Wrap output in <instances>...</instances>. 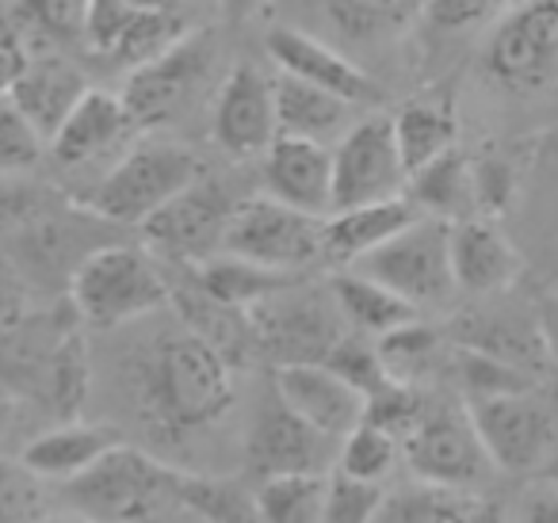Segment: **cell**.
<instances>
[{
  "mask_svg": "<svg viewBox=\"0 0 558 523\" xmlns=\"http://www.w3.org/2000/svg\"><path fill=\"white\" fill-rule=\"evenodd\" d=\"M299 279L303 276L260 268V264L241 260V256H230V253H218L215 260L195 268V283H199L203 291L215 294V299L226 302V306H238V309H256L260 302H268L271 294L299 283Z\"/></svg>",
  "mask_w": 558,
  "mask_h": 523,
  "instance_id": "obj_30",
  "label": "cell"
},
{
  "mask_svg": "<svg viewBox=\"0 0 558 523\" xmlns=\"http://www.w3.org/2000/svg\"><path fill=\"white\" fill-rule=\"evenodd\" d=\"M375 344H379V360H383V367H387V375L395 378V382L413 386L428 370V363H433L436 332L425 329L421 321H410V325H402V329L379 337Z\"/></svg>",
  "mask_w": 558,
  "mask_h": 523,
  "instance_id": "obj_37",
  "label": "cell"
},
{
  "mask_svg": "<svg viewBox=\"0 0 558 523\" xmlns=\"http://www.w3.org/2000/svg\"><path fill=\"white\" fill-rule=\"evenodd\" d=\"M264 47H268L271 62L279 65V73L326 88V93L341 96L349 104H372L379 96L375 81L349 54L322 42L318 35H306L299 27H271Z\"/></svg>",
  "mask_w": 558,
  "mask_h": 523,
  "instance_id": "obj_20",
  "label": "cell"
},
{
  "mask_svg": "<svg viewBox=\"0 0 558 523\" xmlns=\"http://www.w3.org/2000/svg\"><path fill=\"white\" fill-rule=\"evenodd\" d=\"M517 523H558V482L543 477L539 485H532V489L520 497Z\"/></svg>",
  "mask_w": 558,
  "mask_h": 523,
  "instance_id": "obj_49",
  "label": "cell"
},
{
  "mask_svg": "<svg viewBox=\"0 0 558 523\" xmlns=\"http://www.w3.org/2000/svg\"><path fill=\"white\" fill-rule=\"evenodd\" d=\"M12 4H16L20 32H32L50 47L85 39L93 0H12Z\"/></svg>",
  "mask_w": 558,
  "mask_h": 523,
  "instance_id": "obj_36",
  "label": "cell"
},
{
  "mask_svg": "<svg viewBox=\"0 0 558 523\" xmlns=\"http://www.w3.org/2000/svg\"><path fill=\"white\" fill-rule=\"evenodd\" d=\"M70 302L85 325L116 329L157 314L172 302V287L157 260L134 245H96L70 279Z\"/></svg>",
  "mask_w": 558,
  "mask_h": 523,
  "instance_id": "obj_3",
  "label": "cell"
},
{
  "mask_svg": "<svg viewBox=\"0 0 558 523\" xmlns=\"http://www.w3.org/2000/svg\"><path fill=\"white\" fill-rule=\"evenodd\" d=\"M356 104L341 100V96L326 93L318 85H306L299 77L279 73L276 77V123L279 134H295V138H314L326 142L341 138L349 131V111Z\"/></svg>",
  "mask_w": 558,
  "mask_h": 523,
  "instance_id": "obj_27",
  "label": "cell"
},
{
  "mask_svg": "<svg viewBox=\"0 0 558 523\" xmlns=\"http://www.w3.org/2000/svg\"><path fill=\"white\" fill-rule=\"evenodd\" d=\"M478 500L466 489H448V485L413 482L395 492H383L372 523H474Z\"/></svg>",
  "mask_w": 558,
  "mask_h": 523,
  "instance_id": "obj_31",
  "label": "cell"
},
{
  "mask_svg": "<svg viewBox=\"0 0 558 523\" xmlns=\"http://www.w3.org/2000/svg\"><path fill=\"white\" fill-rule=\"evenodd\" d=\"M471 421L497 470H543L558 451V416L532 390L474 398Z\"/></svg>",
  "mask_w": 558,
  "mask_h": 523,
  "instance_id": "obj_12",
  "label": "cell"
},
{
  "mask_svg": "<svg viewBox=\"0 0 558 523\" xmlns=\"http://www.w3.org/2000/svg\"><path fill=\"white\" fill-rule=\"evenodd\" d=\"M39 523H93V520H85V515H50V520H39Z\"/></svg>",
  "mask_w": 558,
  "mask_h": 523,
  "instance_id": "obj_54",
  "label": "cell"
},
{
  "mask_svg": "<svg viewBox=\"0 0 558 523\" xmlns=\"http://www.w3.org/2000/svg\"><path fill=\"white\" fill-rule=\"evenodd\" d=\"M512 184H517V180H512V169L505 161H497V157L474 161V203H478V210L497 215V210L509 207Z\"/></svg>",
  "mask_w": 558,
  "mask_h": 523,
  "instance_id": "obj_46",
  "label": "cell"
},
{
  "mask_svg": "<svg viewBox=\"0 0 558 523\" xmlns=\"http://www.w3.org/2000/svg\"><path fill=\"white\" fill-rule=\"evenodd\" d=\"M50 207H58L47 192L27 184H12V180H0V238H16L24 233L35 218H43Z\"/></svg>",
  "mask_w": 558,
  "mask_h": 523,
  "instance_id": "obj_45",
  "label": "cell"
},
{
  "mask_svg": "<svg viewBox=\"0 0 558 523\" xmlns=\"http://www.w3.org/2000/svg\"><path fill=\"white\" fill-rule=\"evenodd\" d=\"M410 199L417 203L421 215L444 218V222H459L471 218L474 203V161H466L459 149L428 161L410 177Z\"/></svg>",
  "mask_w": 558,
  "mask_h": 523,
  "instance_id": "obj_29",
  "label": "cell"
},
{
  "mask_svg": "<svg viewBox=\"0 0 558 523\" xmlns=\"http://www.w3.org/2000/svg\"><path fill=\"white\" fill-rule=\"evenodd\" d=\"M505 12V0H428L425 24L440 35H463L482 24H494Z\"/></svg>",
  "mask_w": 558,
  "mask_h": 523,
  "instance_id": "obj_44",
  "label": "cell"
},
{
  "mask_svg": "<svg viewBox=\"0 0 558 523\" xmlns=\"http://www.w3.org/2000/svg\"><path fill=\"white\" fill-rule=\"evenodd\" d=\"M116 443H123L116 428H108V424H88L77 416V421H62L50 431H43V436H35L32 443L24 447L20 459H24L43 482L65 485L85 474L96 459H104Z\"/></svg>",
  "mask_w": 558,
  "mask_h": 523,
  "instance_id": "obj_25",
  "label": "cell"
},
{
  "mask_svg": "<svg viewBox=\"0 0 558 523\" xmlns=\"http://www.w3.org/2000/svg\"><path fill=\"white\" fill-rule=\"evenodd\" d=\"M329 291H333L349 329L364 332V337H375V340L402 329V325L417 321V314H421V309L410 306L402 294H395L390 287H383L379 279L364 276V271H356V268L337 271Z\"/></svg>",
  "mask_w": 558,
  "mask_h": 523,
  "instance_id": "obj_28",
  "label": "cell"
},
{
  "mask_svg": "<svg viewBox=\"0 0 558 523\" xmlns=\"http://www.w3.org/2000/svg\"><path fill=\"white\" fill-rule=\"evenodd\" d=\"M47 149V138L32 126V119L12 104V96H0V177L24 172Z\"/></svg>",
  "mask_w": 558,
  "mask_h": 523,
  "instance_id": "obj_41",
  "label": "cell"
},
{
  "mask_svg": "<svg viewBox=\"0 0 558 523\" xmlns=\"http://www.w3.org/2000/svg\"><path fill=\"white\" fill-rule=\"evenodd\" d=\"M276 398L326 439H344L367 413L364 393L329 363H279Z\"/></svg>",
  "mask_w": 558,
  "mask_h": 523,
  "instance_id": "obj_17",
  "label": "cell"
},
{
  "mask_svg": "<svg viewBox=\"0 0 558 523\" xmlns=\"http://www.w3.org/2000/svg\"><path fill=\"white\" fill-rule=\"evenodd\" d=\"M421 416H425V401H421V393L413 390L410 382H387L379 393L367 398L364 421L379 424V428H387L390 436L405 439L413 428H417Z\"/></svg>",
  "mask_w": 558,
  "mask_h": 523,
  "instance_id": "obj_42",
  "label": "cell"
},
{
  "mask_svg": "<svg viewBox=\"0 0 558 523\" xmlns=\"http://www.w3.org/2000/svg\"><path fill=\"white\" fill-rule=\"evenodd\" d=\"M238 203L226 195L222 184L199 177L192 187L177 195L172 203H165L149 222H142L149 248L187 268L215 260L226 245V226L233 218Z\"/></svg>",
  "mask_w": 558,
  "mask_h": 523,
  "instance_id": "obj_14",
  "label": "cell"
},
{
  "mask_svg": "<svg viewBox=\"0 0 558 523\" xmlns=\"http://www.w3.org/2000/svg\"><path fill=\"white\" fill-rule=\"evenodd\" d=\"M486 77L517 96L558 88V0H517L489 27Z\"/></svg>",
  "mask_w": 558,
  "mask_h": 523,
  "instance_id": "obj_6",
  "label": "cell"
},
{
  "mask_svg": "<svg viewBox=\"0 0 558 523\" xmlns=\"http://www.w3.org/2000/svg\"><path fill=\"white\" fill-rule=\"evenodd\" d=\"M459 370H463V386L474 398H494V393H517V390H532V378L527 370L512 367V363L486 355L478 348H463L459 352Z\"/></svg>",
  "mask_w": 558,
  "mask_h": 523,
  "instance_id": "obj_40",
  "label": "cell"
},
{
  "mask_svg": "<svg viewBox=\"0 0 558 523\" xmlns=\"http://www.w3.org/2000/svg\"><path fill=\"white\" fill-rule=\"evenodd\" d=\"M187 32L192 24L180 12V0H93L85 42L131 73Z\"/></svg>",
  "mask_w": 558,
  "mask_h": 523,
  "instance_id": "obj_13",
  "label": "cell"
},
{
  "mask_svg": "<svg viewBox=\"0 0 558 523\" xmlns=\"http://www.w3.org/2000/svg\"><path fill=\"white\" fill-rule=\"evenodd\" d=\"M539 474H543V477H547V482H558V451H555V454H550V459H547V466H543V470H539Z\"/></svg>",
  "mask_w": 558,
  "mask_h": 523,
  "instance_id": "obj_53",
  "label": "cell"
},
{
  "mask_svg": "<svg viewBox=\"0 0 558 523\" xmlns=\"http://www.w3.org/2000/svg\"><path fill=\"white\" fill-rule=\"evenodd\" d=\"M402 454L421 482L448 485V489H471V485L486 482L489 470H497L478 428H474L471 409L466 413L425 409L417 428L402 439Z\"/></svg>",
  "mask_w": 558,
  "mask_h": 523,
  "instance_id": "obj_15",
  "label": "cell"
},
{
  "mask_svg": "<svg viewBox=\"0 0 558 523\" xmlns=\"http://www.w3.org/2000/svg\"><path fill=\"white\" fill-rule=\"evenodd\" d=\"M329 443L303 416H295L279 398L264 401L245 439L248 466L260 477L271 474H322L329 462Z\"/></svg>",
  "mask_w": 558,
  "mask_h": 523,
  "instance_id": "obj_19",
  "label": "cell"
},
{
  "mask_svg": "<svg viewBox=\"0 0 558 523\" xmlns=\"http://www.w3.org/2000/svg\"><path fill=\"white\" fill-rule=\"evenodd\" d=\"M428 0H326L329 16L352 39H383L425 16Z\"/></svg>",
  "mask_w": 558,
  "mask_h": 523,
  "instance_id": "obj_34",
  "label": "cell"
},
{
  "mask_svg": "<svg viewBox=\"0 0 558 523\" xmlns=\"http://www.w3.org/2000/svg\"><path fill=\"white\" fill-rule=\"evenodd\" d=\"M62 489L73 512L93 523H146L165 500L177 497V470L138 447L116 443Z\"/></svg>",
  "mask_w": 558,
  "mask_h": 523,
  "instance_id": "obj_5",
  "label": "cell"
},
{
  "mask_svg": "<svg viewBox=\"0 0 558 523\" xmlns=\"http://www.w3.org/2000/svg\"><path fill=\"white\" fill-rule=\"evenodd\" d=\"M543 142H547V149H550V154H558V126H555V131H547V134H543Z\"/></svg>",
  "mask_w": 558,
  "mask_h": 523,
  "instance_id": "obj_55",
  "label": "cell"
},
{
  "mask_svg": "<svg viewBox=\"0 0 558 523\" xmlns=\"http://www.w3.org/2000/svg\"><path fill=\"white\" fill-rule=\"evenodd\" d=\"M0 4H12V0H0Z\"/></svg>",
  "mask_w": 558,
  "mask_h": 523,
  "instance_id": "obj_56",
  "label": "cell"
},
{
  "mask_svg": "<svg viewBox=\"0 0 558 523\" xmlns=\"http://www.w3.org/2000/svg\"><path fill=\"white\" fill-rule=\"evenodd\" d=\"M187 523H199V520H187Z\"/></svg>",
  "mask_w": 558,
  "mask_h": 523,
  "instance_id": "obj_57",
  "label": "cell"
},
{
  "mask_svg": "<svg viewBox=\"0 0 558 523\" xmlns=\"http://www.w3.org/2000/svg\"><path fill=\"white\" fill-rule=\"evenodd\" d=\"M451 271L466 294H501L520 279V253L486 218L451 222Z\"/></svg>",
  "mask_w": 558,
  "mask_h": 523,
  "instance_id": "obj_22",
  "label": "cell"
},
{
  "mask_svg": "<svg viewBox=\"0 0 558 523\" xmlns=\"http://www.w3.org/2000/svg\"><path fill=\"white\" fill-rule=\"evenodd\" d=\"M16 405H20V398L9 390V382H4V378H0V431L9 428L12 413H16Z\"/></svg>",
  "mask_w": 558,
  "mask_h": 523,
  "instance_id": "obj_52",
  "label": "cell"
},
{
  "mask_svg": "<svg viewBox=\"0 0 558 523\" xmlns=\"http://www.w3.org/2000/svg\"><path fill=\"white\" fill-rule=\"evenodd\" d=\"M203 177L199 154L180 142L146 138L131 146L88 195V215L111 226H142Z\"/></svg>",
  "mask_w": 558,
  "mask_h": 523,
  "instance_id": "obj_4",
  "label": "cell"
},
{
  "mask_svg": "<svg viewBox=\"0 0 558 523\" xmlns=\"http://www.w3.org/2000/svg\"><path fill=\"white\" fill-rule=\"evenodd\" d=\"M398 451H402V439L390 436L387 428L364 421L341 439V454H337V470L349 477H360V482H375L379 485L383 477L395 470Z\"/></svg>",
  "mask_w": 558,
  "mask_h": 523,
  "instance_id": "obj_35",
  "label": "cell"
},
{
  "mask_svg": "<svg viewBox=\"0 0 558 523\" xmlns=\"http://www.w3.org/2000/svg\"><path fill=\"white\" fill-rule=\"evenodd\" d=\"M322 363H329L337 375L349 378L364 398H372V393H379L387 382H395V378L387 375V367H383L375 337H364V332H356V329L344 332V337L333 344V352H329Z\"/></svg>",
  "mask_w": 558,
  "mask_h": 523,
  "instance_id": "obj_38",
  "label": "cell"
},
{
  "mask_svg": "<svg viewBox=\"0 0 558 523\" xmlns=\"http://www.w3.org/2000/svg\"><path fill=\"white\" fill-rule=\"evenodd\" d=\"M215 54V35L207 27H192L169 50H161L157 58H149L138 70L126 73L123 100L131 108L138 131L169 123L180 108H187L192 96L203 88V81L210 77Z\"/></svg>",
  "mask_w": 558,
  "mask_h": 523,
  "instance_id": "obj_10",
  "label": "cell"
},
{
  "mask_svg": "<svg viewBox=\"0 0 558 523\" xmlns=\"http://www.w3.org/2000/svg\"><path fill=\"white\" fill-rule=\"evenodd\" d=\"M539 332H543V344H547V355H550V367L558 370V287L539 302Z\"/></svg>",
  "mask_w": 558,
  "mask_h": 523,
  "instance_id": "obj_50",
  "label": "cell"
},
{
  "mask_svg": "<svg viewBox=\"0 0 558 523\" xmlns=\"http://www.w3.org/2000/svg\"><path fill=\"white\" fill-rule=\"evenodd\" d=\"M177 500L199 523H264L256 492L226 477L177 474Z\"/></svg>",
  "mask_w": 558,
  "mask_h": 523,
  "instance_id": "obj_32",
  "label": "cell"
},
{
  "mask_svg": "<svg viewBox=\"0 0 558 523\" xmlns=\"http://www.w3.org/2000/svg\"><path fill=\"white\" fill-rule=\"evenodd\" d=\"M264 195L306 215H333V149L326 142L279 134L264 154Z\"/></svg>",
  "mask_w": 558,
  "mask_h": 523,
  "instance_id": "obj_18",
  "label": "cell"
},
{
  "mask_svg": "<svg viewBox=\"0 0 558 523\" xmlns=\"http://www.w3.org/2000/svg\"><path fill=\"white\" fill-rule=\"evenodd\" d=\"M43 520V477L24 459H0V523Z\"/></svg>",
  "mask_w": 558,
  "mask_h": 523,
  "instance_id": "obj_39",
  "label": "cell"
},
{
  "mask_svg": "<svg viewBox=\"0 0 558 523\" xmlns=\"http://www.w3.org/2000/svg\"><path fill=\"white\" fill-rule=\"evenodd\" d=\"M248 317H253L256 348L268 352L276 367L279 363H322L349 332L333 291L322 294L314 287H303V279L248 309Z\"/></svg>",
  "mask_w": 558,
  "mask_h": 523,
  "instance_id": "obj_9",
  "label": "cell"
},
{
  "mask_svg": "<svg viewBox=\"0 0 558 523\" xmlns=\"http://www.w3.org/2000/svg\"><path fill=\"white\" fill-rule=\"evenodd\" d=\"M390 123H395V138L410 177L436 157L451 154L459 142V115L448 93L413 96L390 115Z\"/></svg>",
  "mask_w": 558,
  "mask_h": 523,
  "instance_id": "obj_26",
  "label": "cell"
},
{
  "mask_svg": "<svg viewBox=\"0 0 558 523\" xmlns=\"http://www.w3.org/2000/svg\"><path fill=\"white\" fill-rule=\"evenodd\" d=\"M364 276L379 279L395 294H402L410 306H440L451 299L456 271H451V222L433 215H417L402 233L352 264Z\"/></svg>",
  "mask_w": 558,
  "mask_h": 523,
  "instance_id": "obj_8",
  "label": "cell"
},
{
  "mask_svg": "<svg viewBox=\"0 0 558 523\" xmlns=\"http://www.w3.org/2000/svg\"><path fill=\"white\" fill-rule=\"evenodd\" d=\"M417 215L421 210L410 195L333 210V215L326 218V260H337V264H344V268H352V264L364 260L367 253L387 245L395 233H402Z\"/></svg>",
  "mask_w": 558,
  "mask_h": 523,
  "instance_id": "obj_24",
  "label": "cell"
},
{
  "mask_svg": "<svg viewBox=\"0 0 558 523\" xmlns=\"http://www.w3.org/2000/svg\"><path fill=\"white\" fill-rule=\"evenodd\" d=\"M222 253L271 271L303 276L311 264L326 260V218L288 207L271 195H253L233 207Z\"/></svg>",
  "mask_w": 558,
  "mask_h": 523,
  "instance_id": "obj_7",
  "label": "cell"
},
{
  "mask_svg": "<svg viewBox=\"0 0 558 523\" xmlns=\"http://www.w3.org/2000/svg\"><path fill=\"white\" fill-rule=\"evenodd\" d=\"M138 131L131 108H126L123 93H108V88H88L85 100L73 108V115L62 123V131L50 142V154L62 165H85L96 161L100 154L116 149Z\"/></svg>",
  "mask_w": 558,
  "mask_h": 523,
  "instance_id": "obj_23",
  "label": "cell"
},
{
  "mask_svg": "<svg viewBox=\"0 0 558 523\" xmlns=\"http://www.w3.org/2000/svg\"><path fill=\"white\" fill-rule=\"evenodd\" d=\"M27 314V276L9 253H0V332Z\"/></svg>",
  "mask_w": 558,
  "mask_h": 523,
  "instance_id": "obj_47",
  "label": "cell"
},
{
  "mask_svg": "<svg viewBox=\"0 0 558 523\" xmlns=\"http://www.w3.org/2000/svg\"><path fill=\"white\" fill-rule=\"evenodd\" d=\"M383 500V489L375 482H360L337 470L329 477V492H326V515L322 523H372L375 508Z\"/></svg>",
  "mask_w": 558,
  "mask_h": 523,
  "instance_id": "obj_43",
  "label": "cell"
},
{
  "mask_svg": "<svg viewBox=\"0 0 558 523\" xmlns=\"http://www.w3.org/2000/svg\"><path fill=\"white\" fill-rule=\"evenodd\" d=\"M326 492V474H271L256 489V508L264 523H322Z\"/></svg>",
  "mask_w": 558,
  "mask_h": 523,
  "instance_id": "obj_33",
  "label": "cell"
},
{
  "mask_svg": "<svg viewBox=\"0 0 558 523\" xmlns=\"http://www.w3.org/2000/svg\"><path fill=\"white\" fill-rule=\"evenodd\" d=\"M210 134L233 161L268 154V146L279 138L276 81L264 77L256 65H233L210 104Z\"/></svg>",
  "mask_w": 558,
  "mask_h": 523,
  "instance_id": "obj_16",
  "label": "cell"
},
{
  "mask_svg": "<svg viewBox=\"0 0 558 523\" xmlns=\"http://www.w3.org/2000/svg\"><path fill=\"white\" fill-rule=\"evenodd\" d=\"M27 62H32V47H27L24 32L16 24H0V96H12L16 81L24 77Z\"/></svg>",
  "mask_w": 558,
  "mask_h": 523,
  "instance_id": "obj_48",
  "label": "cell"
},
{
  "mask_svg": "<svg viewBox=\"0 0 558 523\" xmlns=\"http://www.w3.org/2000/svg\"><path fill=\"white\" fill-rule=\"evenodd\" d=\"M410 169L395 138L390 115H367L352 123L333 146V210L364 207L405 195Z\"/></svg>",
  "mask_w": 558,
  "mask_h": 523,
  "instance_id": "obj_11",
  "label": "cell"
},
{
  "mask_svg": "<svg viewBox=\"0 0 558 523\" xmlns=\"http://www.w3.org/2000/svg\"><path fill=\"white\" fill-rule=\"evenodd\" d=\"M142 416L169 431H199L233 405V367L192 329L161 332L138 367Z\"/></svg>",
  "mask_w": 558,
  "mask_h": 523,
  "instance_id": "obj_2",
  "label": "cell"
},
{
  "mask_svg": "<svg viewBox=\"0 0 558 523\" xmlns=\"http://www.w3.org/2000/svg\"><path fill=\"white\" fill-rule=\"evenodd\" d=\"M88 81L70 58L54 54V50H32L24 77L12 88V104L32 119L35 131L47 138V146L54 142V134L62 131V123L73 115L81 100L88 93Z\"/></svg>",
  "mask_w": 558,
  "mask_h": 523,
  "instance_id": "obj_21",
  "label": "cell"
},
{
  "mask_svg": "<svg viewBox=\"0 0 558 523\" xmlns=\"http://www.w3.org/2000/svg\"><path fill=\"white\" fill-rule=\"evenodd\" d=\"M215 4L222 9V16H230V20H248L264 9V0H215Z\"/></svg>",
  "mask_w": 558,
  "mask_h": 523,
  "instance_id": "obj_51",
  "label": "cell"
},
{
  "mask_svg": "<svg viewBox=\"0 0 558 523\" xmlns=\"http://www.w3.org/2000/svg\"><path fill=\"white\" fill-rule=\"evenodd\" d=\"M73 302L62 309H27L12 329L0 332V378L20 401L32 398L62 421H77L88 401V348Z\"/></svg>",
  "mask_w": 558,
  "mask_h": 523,
  "instance_id": "obj_1",
  "label": "cell"
}]
</instances>
